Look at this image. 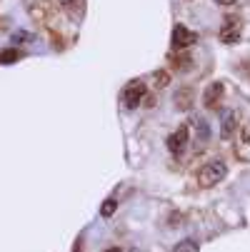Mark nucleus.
<instances>
[{"instance_id":"obj_1","label":"nucleus","mask_w":250,"mask_h":252,"mask_svg":"<svg viewBox=\"0 0 250 252\" xmlns=\"http://www.w3.org/2000/svg\"><path fill=\"white\" fill-rule=\"evenodd\" d=\"M225 175H228V165L223 160H213V162H205V167H200L198 183H200V188H213V185H218Z\"/></svg>"},{"instance_id":"obj_2","label":"nucleus","mask_w":250,"mask_h":252,"mask_svg":"<svg viewBox=\"0 0 250 252\" xmlns=\"http://www.w3.org/2000/svg\"><path fill=\"white\" fill-rule=\"evenodd\" d=\"M145 93H148V85L143 83V80H133L130 85H125L120 100H123V107L125 110H135V107L145 100Z\"/></svg>"},{"instance_id":"obj_3","label":"nucleus","mask_w":250,"mask_h":252,"mask_svg":"<svg viewBox=\"0 0 250 252\" xmlns=\"http://www.w3.org/2000/svg\"><path fill=\"white\" fill-rule=\"evenodd\" d=\"M170 43H173V50H188L198 43V32L185 28L183 23H178L173 28V35H170Z\"/></svg>"},{"instance_id":"obj_4","label":"nucleus","mask_w":250,"mask_h":252,"mask_svg":"<svg viewBox=\"0 0 250 252\" xmlns=\"http://www.w3.org/2000/svg\"><path fill=\"white\" fill-rule=\"evenodd\" d=\"M188 140H190V130H188L185 125H180L178 130H173V132L168 135V140H165V145H168L170 155L183 158L185 150H188Z\"/></svg>"},{"instance_id":"obj_5","label":"nucleus","mask_w":250,"mask_h":252,"mask_svg":"<svg viewBox=\"0 0 250 252\" xmlns=\"http://www.w3.org/2000/svg\"><path fill=\"white\" fill-rule=\"evenodd\" d=\"M240 35H243V20L238 15L225 18L223 20V28H220V43L235 45V43H240Z\"/></svg>"},{"instance_id":"obj_6","label":"nucleus","mask_w":250,"mask_h":252,"mask_svg":"<svg viewBox=\"0 0 250 252\" xmlns=\"http://www.w3.org/2000/svg\"><path fill=\"white\" fill-rule=\"evenodd\" d=\"M223 95H225V85H223L220 80L210 83V85L205 88V93H203V105H205V107H218L220 100H223Z\"/></svg>"},{"instance_id":"obj_7","label":"nucleus","mask_w":250,"mask_h":252,"mask_svg":"<svg viewBox=\"0 0 250 252\" xmlns=\"http://www.w3.org/2000/svg\"><path fill=\"white\" fill-rule=\"evenodd\" d=\"M193 100H195L193 85L178 88V93H175V107H178V110H190V107H193Z\"/></svg>"},{"instance_id":"obj_8","label":"nucleus","mask_w":250,"mask_h":252,"mask_svg":"<svg viewBox=\"0 0 250 252\" xmlns=\"http://www.w3.org/2000/svg\"><path fill=\"white\" fill-rule=\"evenodd\" d=\"M238 127V113L235 110H225L223 113V123H220V137L223 140H230L233 132Z\"/></svg>"},{"instance_id":"obj_9","label":"nucleus","mask_w":250,"mask_h":252,"mask_svg":"<svg viewBox=\"0 0 250 252\" xmlns=\"http://www.w3.org/2000/svg\"><path fill=\"white\" fill-rule=\"evenodd\" d=\"M173 67L185 73V70H193V58L190 55H173Z\"/></svg>"},{"instance_id":"obj_10","label":"nucleus","mask_w":250,"mask_h":252,"mask_svg":"<svg viewBox=\"0 0 250 252\" xmlns=\"http://www.w3.org/2000/svg\"><path fill=\"white\" fill-rule=\"evenodd\" d=\"M173 252H200V245H198V240H183L175 245Z\"/></svg>"},{"instance_id":"obj_11","label":"nucleus","mask_w":250,"mask_h":252,"mask_svg":"<svg viewBox=\"0 0 250 252\" xmlns=\"http://www.w3.org/2000/svg\"><path fill=\"white\" fill-rule=\"evenodd\" d=\"M195 125H198V140H200V142H208V137H210V125H208L205 120H198Z\"/></svg>"},{"instance_id":"obj_12","label":"nucleus","mask_w":250,"mask_h":252,"mask_svg":"<svg viewBox=\"0 0 250 252\" xmlns=\"http://www.w3.org/2000/svg\"><path fill=\"white\" fill-rule=\"evenodd\" d=\"M153 80H155V88H165L170 83V75L165 73V70H155L153 73Z\"/></svg>"},{"instance_id":"obj_13","label":"nucleus","mask_w":250,"mask_h":252,"mask_svg":"<svg viewBox=\"0 0 250 252\" xmlns=\"http://www.w3.org/2000/svg\"><path fill=\"white\" fill-rule=\"evenodd\" d=\"M115 207H118V202L110 197V200H105L103 202V207H100V215H103V218H110V215L115 212Z\"/></svg>"},{"instance_id":"obj_14","label":"nucleus","mask_w":250,"mask_h":252,"mask_svg":"<svg viewBox=\"0 0 250 252\" xmlns=\"http://www.w3.org/2000/svg\"><path fill=\"white\" fill-rule=\"evenodd\" d=\"M18 58H20L18 50H5V53H0V63H5V65H10V63L18 60Z\"/></svg>"},{"instance_id":"obj_15","label":"nucleus","mask_w":250,"mask_h":252,"mask_svg":"<svg viewBox=\"0 0 250 252\" xmlns=\"http://www.w3.org/2000/svg\"><path fill=\"white\" fill-rule=\"evenodd\" d=\"M240 137H243L245 145H250V123H248V120L240 125Z\"/></svg>"},{"instance_id":"obj_16","label":"nucleus","mask_w":250,"mask_h":252,"mask_svg":"<svg viewBox=\"0 0 250 252\" xmlns=\"http://www.w3.org/2000/svg\"><path fill=\"white\" fill-rule=\"evenodd\" d=\"M28 38H30L28 32H15V35H13V40H15V43H18V40H28Z\"/></svg>"},{"instance_id":"obj_17","label":"nucleus","mask_w":250,"mask_h":252,"mask_svg":"<svg viewBox=\"0 0 250 252\" xmlns=\"http://www.w3.org/2000/svg\"><path fill=\"white\" fill-rule=\"evenodd\" d=\"M218 5H238V0H215Z\"/></svg>"},{"instance_id":"obj_18","label":"nucleus","mask_w":250,"mask_h":252,"mask_svg":"<svg viewBox=\"0 0 250 252\" xmlns=\"http://www.w3.org/2000/svg\"><path fill=\"white\" fill-rule=\"evenodd\" d=\"M103 252H123L120 247H108V250H103Z\"/></svg>"},{"instance_id":"obj_19","label":"nucleus","mask_w":250,"mask_h":252,"mask_svg":"<svg viewBox=\"0 0 250 252\" xmlns=\"http://www.w3.org/2000/svg\"><path fill=\"white\" fill-rule=\"evenodd\" d=\"M60 3H63V5H73V0H60Z\"/></svg>"}]
</instances>
